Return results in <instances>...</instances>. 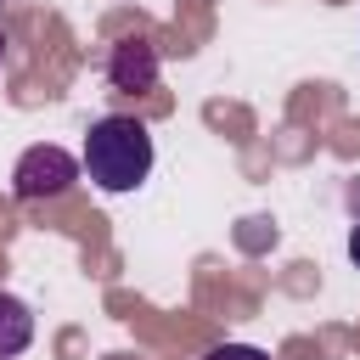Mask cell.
<instances>
[{
	"mask_svg": "<svg viewBox=\"0 0 360 360\" xmlns=\"http://www.w3.org/2000/svg\"><path fill=\"white\" fill-rule=\"evenodd\" d=\"M34 343V309L11 292H0V360H17Z\"/></svg>",
	"mask_w": 360,
	"mask_h": 360,
	"instance_id": "277c9868",
	"label": "cell"
},
{
	"mask_svg": "<svg viewBox=\"0 0 360 360\" xmlns=\"http://www.w3.org/2000/svg\"><path fill=\"white\" fill-rule=\"evenodd\" d=\"M73 180H79V163H73L62 146L39 141V146H28V152L17 158V169H11V197H17V202H45V197H62Z\"/></svg>",
	"mask_w": 360,
	"mask_h": 360,
	"instance_id": "7a4b0ae2",
	"label": "cell"
},
{
	"mask_svg": "<svg viewBox=\"0 0 360 360\" xmlns=\"http://www.w3.org/2000/svg\"><path fill=\"white\" fill-rule=\"evenodd\" d=\"M0 68H6V34H0Z\"/></svg>",
	"mask_w": 360,
	"mask_h": 360,
	"instance_id": "52a82bcc",
	"label": "cell"
},
{
	"mask_svg": "<svg viewBox=\"0 0 360 360\" xmlns=\"http://www.w3.org/2000/svg\"><path fill=\"white\" fill-rule=\"evenodd\" d=\"M202 360H270V354L253 349V343H219V349H208Z\"/></svg>",
	"mask_w": 360,
	"mask_h": 360,
	"instance_id": "5b68a950",
	"label": "cell"
},
{
	"mask_svg": "<svg viewBox=\"0 0 360 360\" xmlns=\"http://www.w3.org/2000/svg\"><path fill=\"white\" fill-rule=\"evenodd\" d=\"M79 169H84L90 186H101L107 197L135 191V186L152 174V129H146L141 118H124V112L96 118L90 135H84V158H79Z\"/></svg>",
	"mask_w": 360,
	"mask_h": 360,
	"instance_id": "6da1fadb",
	"label": "cell"
},
{
	"mask_svg": "<svg viewBox=\"0 0 360 360\" xmlns=\"http://www.w3.org/2000/svg\"><path fill=\"white\" fill-rule=\"evenodd\" d=\"M349 259H354V270H360V219L349 225Z\"/></svg>",
	"mask_w": 360,
	"mask_h": 360,
	"instance_id": "8992f818",
	"label": "cell"
},
{
	"mask_svg": "<svg viewBox=\"0 0 360 360\" xmlns=\"http://www.w3.org/2000/svg\"><path fill=\"white\" fill-rule=\"evenodd\" d=\"M107 84L112 90H152L158 84V45L146 39V34H124V39H112L107 45Z\"/></svg>",
	"mask_w": 360,
	"mask_h": 360,
	"instance_id": "3957f363",
	"label": "cell"
}]
</instances>
